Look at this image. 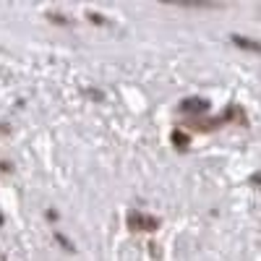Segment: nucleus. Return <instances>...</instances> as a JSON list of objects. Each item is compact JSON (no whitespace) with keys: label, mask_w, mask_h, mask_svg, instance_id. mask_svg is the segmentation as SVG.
Here are the masks:
<instances>
[{"label":"nucleus","mask_w":261,"mask_h":261,"mask_svg":"<svg viewBox=\"0 0 261 261\" xmlns=\"http://www.w3.org/2000/svg\"><path fill=\"white\" fill-rule=\"evenodd\" d=\"M232 42L238 47H246V50H258L261 53V45H256V42H251V39H246V37H232Z\"/></svg>","instance_id":"obj_2"},{"label":"nucleus","mask_w":261,"mask_h":261,"mask_svg":"<svg viewBox=\"0 0 261 261\" xmlns=\"http://www.w3.org/2000/svg\"><path fill=\"white\" fill-rule=\"evenodd\" d=\"M183 110H204V102L201 99H188V102H183Z\"/></svg>","instance_id":"obj_3"},{"label":"nucleus","mask_w":261,"mask_h":261,"mask_svg":"<svg viewBox=\"0 0 261 261\" xmlns=\"http://www.w3.org/2000/svg\"><path fill=\"white\" fill-rule=\"evenodd\" d=\"M128 225L136 230V227H154L157 222H154V220H146V217H141V214H130V217H128Z\"/></svg>","instance_id":"obj_1"}]
</instances>
